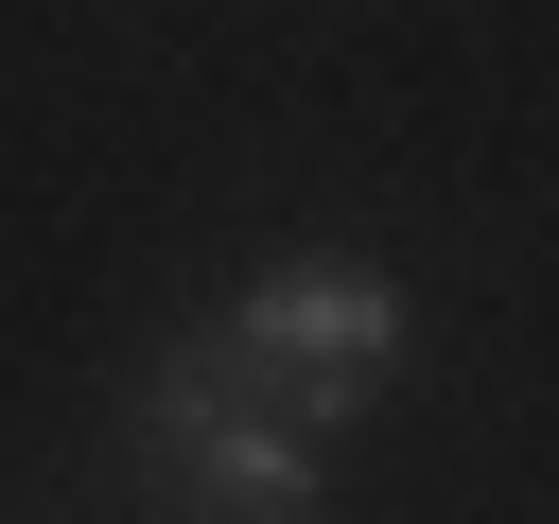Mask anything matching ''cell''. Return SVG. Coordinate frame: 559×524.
Wrapping results in <instances>:
<instances>
[{"label":"cell","instance_id":"cell-2","mask_svg":"<svg viewBox=\"0 0 559 524\" xmlns=\"http://www.w3.org/2000/svg\"><path fill=\"white\" fill-rule=\"evenodd\" d=\"M157 489H175L192 524H314V507H332V437L280 419V402H245V419H210L192 454H157Z\"/></svg>","mask_w":559,"mask_h":524},{"label":"cell","instance_id":"cell-3","mask_svg":"<svg viewBox=\"0 0 559 524\" xmlns=\"http://www.w3.org/2000/svg\"><path fill=\"white\" fill-rule=\"evenodd\" d=\"M245 402H280V384H262V349H245L227 314H210V332H157V349L122 367V454L157 472V454H192V437L245 419Z\"/></svg>","mask_w":559,"mask_h":524},{"label":"cell","instance_id":"cell-1","mask_svg":"<svg viewBox=\"0 0 559 524\" xmlns=\"http://www.w3.org/2000/svg\"><path fill=\"white\" fill-rule=\"evenodd\" d=\"M227 332L262 349L280 419L349 437V419L384 402V367H402V279H384V262H262V279L227 297Z\"/></svg>","mask_w":559,"mask_h":524}]
</instances>
